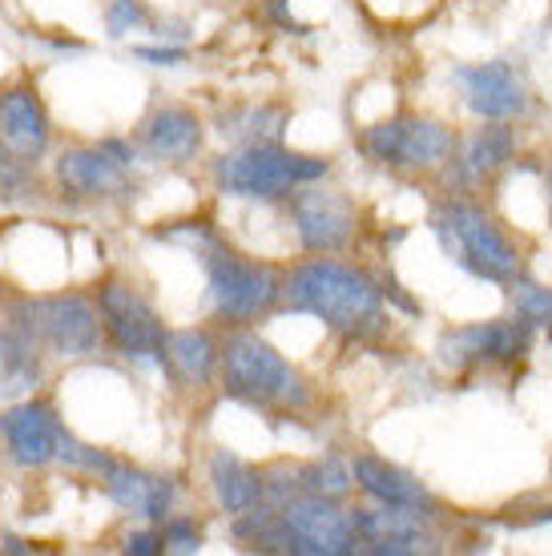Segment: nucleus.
Wrapping results in <instances>:
<instances>
[{
  "mask_svg": "<svg viewBox=\"0 0 552 556\" xmlns=\"http://www.w3.org/2000/svg\"><path fill=\"white\" fill-rule=\"evenodd\" d=\"M544 194H549V214H552V166H549V174H544Z\"/></svg>",
  "mask_w": 552,
  "mask_h": 556,
  "instance_id": "obj_31",
  "label": "nucleus"
},
{
  "mask_svg": "<svg viewBox=\"0 0 552 556\" xmlns=\"http://www.w3.org/2000/svg\"><path fill=\"white\" fill-rule=\"evenodd\" d=\"M431 226L440 235L448 258H456L468 275L484 282L509 287L520 278V251L512 247V238L492 223V214L476 202H443L431 214Z\"/></svg>",
  "mask_w": 552,
  "mask_h": 556,
  "instance_id": "obj_3",
  "label": "nucleus"
},
{
  "mask_svg": "<svg viewBox=\"0 0 552 556\" xmlns=\"http://www.w3.org/2000/svg\"><path fill=\"white\" fill-rule=\"evenodd\" d=\"M162 541H166L170 553H198L202 548V532L193 529V520H170Z\"/></svg>",
  "mask_w": 552,
  "mask_h": 556,
  "instance_id": "obj_27",
  "label": "nucleus"
},
{
  "mask_svg": "<svg viewBox=\"0 0 552 556\" xmlns=\"http://www.w3.org/2000/svg\"><path fill=\"white\" fill-rule=\"evenodd\" d=\"M97 311L110 327L113 343L122 355L138 363H162L166 359V343L170 334L162 327V319L153 315V306L141 299L138 291H129L122 282H105L101 287V299H97Z\"/></svg>",
  "mask_w": 552,
  "mask_h": 556,
  "instance_id": "obj_7",
  "label": "nucleus"
},
{
  "mask_svg": "<svg viewBox=\"0 0 552 556\" xmlns=\"http://www.w3.org/2000/svg\"><path fill=\"white\" fill-rule=\"evenodd\" d=\"M222 383H226L230 400L259 407V412H275V407L290 412V407L306 404L303 376L254 331H238L226 339V348H222Z\"/></svg>",
  "mask_w": 552,
  "mask_h": 556,
  "instance_id": "obj_2",
  "label": "nucleus"
},
{
  "mask_svg": "<svg viewBox=\"0 0 552 556\" xmlns=\"http://www.w3.org/2000/svg\"><path fill=\"white\" fill-rule=\"evenodd\" d=\"M0 146L13 150L25 162H37L49 146V113H45L37 89H9L0 98Z\"/></svg>",
  "mask_w": 552,
  "mask_h": 556,
  "instance_id": "obj_15",
  "label": "nucleus"
},
{
  "mask_svg": "<svg viewBox=\"0 0 552 556\" xmlns=\"http://www.w3.org/2000/svg\"><path fill=\"white\" fill-rule=\"evenodd\" d=\"M283 299L290 311L315 315L335 334L363 339L379 331L384 323V291L367 270L335 263V258H311L283 282Z\"/></svg>",
  "mask_w": 552,
  "mask_h": 556,
  "instance_id": "obj_1",
  "label": "nucleus"
},
{
  "mask_svg": "<svg viewBox=\"0 0 552 556\" xmlns=\"http://www.w3.org/2000/svg\"><path fill=\"white\" fill-rule=\"evenodd\" d=\"M37 379H41L37 343L28 334L0 331V400H21L37 388Z\"/></svg>",
  "mask_w": 552,
  "mask_h": 556,
  "instance_id": "obj_20",
  "label": "nucleus"
},
{
  "mask_svg": "<svg viewBox=\"0 0 552 556\" xmlns=\"http://www.w3.org/2000/svg\"><path fill=\"white\" fill-rule=\"evenodd\" d=\"M351 480L372 496L375 504H387V508H407V513H419V516H436V496H431L428 488L419 484L412 472H403L396 464H387L379 456H360L351 464Z\"/></svg>",
  "mask_w": 552,
  "mask_h": 556,
  "instance_id": "obj_13",
  "label": "nucleus"
},
{
  "mask_svg": "<svg viewBox=\"0 0 552 556\" xmlns=\"http://www.w3.org/2000/svg\"><path fill=\"white\" fill-rule=\"evenodd\" d=\"M198 251H202V263H206L210 303H214V311H218L222 319L250 323L259 319V315H266L283 299V278L271 266L250 263V258L235 254L230 247H218L210 230H202Z\"/></svg>",
  "mask_w": 552,
  "mask_h": 556,
  "instance_id": "obj_5",
  "label": "nucleus"
},
{
  "mask_svg": "<svg viewBox=\"0 0 552 556\" xmlns=\"http://www.w3.org/2000/svg\"><path fill=\"white\" fill-rule=\"evenodd\" d=\"M210 484H214V496L230 516H242L250 508H259L266 496V480L250 464H242L230 452H214L210 459Z\"/></svg>",
  "mask_w": 552,
  "mask_h": 556,
  "instance_id": "obj_18",
  "label": "nucleus"
},
{
  "mask_svg": "<svg viewBox=\"0 0 552 556\" xmlns=\"http://www.w3.org/2000/svg\"><path fill=\"white\" fill-rule=\"evenodd\" d=\"M512 153H516V129L504 126V122L480 126L476 134H472L468 146H464V157H460V166H464V178H468V181L492 178L497 169L509 166Z\"/></svg>",
  "mask_w": 552,
  "mask_h": 556,
  "instance_id": "obj_21",
  "label": "nucleus"
},
{
  "mask_svg": "<svg viewBox=\"0 0 552 556\" xmlns=\"http://www.w3.org/2000/svg\"><path fill=\"white\" fill-rule=\"evenodd\" d=\"M162 548H166L162 532H134V536H125V553L134 556H158Z\"/></svg>",
  "mask_w": 552,
  "mask_h": 556,
  "instance_id": "obj_29",
  "label": "nucleus"
},
{
  "mask_svg": "<svg viewBox=\"0 0 552 556\" xmlns=\"http://www.w3.org/2000/svg\"><path fill=\"white\" fill-rule=\"evenodd\" d=\"M287 113L275 105H247V110H230L218 117L222 138L238 141V146H271L283 138Z\"/></svg>",
  "mask_w": 552,
  "mask_h": 556,
  "instance_id": "obj_22",
  "label": "nucleus"
},
{
  "mask_svg": "<svg viewBox=\"0 0 552 556\" xmlns=\"http://www.w3.org/2000/svg\"><path fill=\"white\" fill-rule=\"evenodd\" d=\"M532 351V327L520 319L460 327L440 339V359L448 367H480V363H516Z\"/></svg>",
  "mask_w": 552,
  "mask_h": 556,
  "instance_id": "obj_9",
  "label": "nucleus"
},
{
  "mask_svg": "<svg viewBox=\"0 0 552 556\" xmlns=\"http://www.w3.org/2000/svg\"><path fill=\"white\" fill-rule=\"evenodd\" d=\"M146 25V9H141V0H113L110 9V33L113 37H125L129 28H141Z\"/></svg>",
  "mask_w": 552,
  "mask_h": 556,
  "instance_id": "obj_28",
  "label": "nucleus"
},
{
  "mask_svg": "<svg viewBox=\"0 0 552 556\" xmlns=\"http://www.w3.org/2000/svg\"><path fill=\"white\" fill-rule=\"evenodd\" d=\"M299 488L311 492V496L339 501V496H347V488H351V468L339 456L315 459V464H306L303 472H299Z\"/></svg>",
  "mask_w": 552,
  "mask_h": 556,
  "instance_id": "obj_25",
  "label": "nucleus"
},
{
  "mask_svg": "<svg viewBox=\"0 0 552 556\" xmlns=\"http://www.w3.org/2000/svg\"><path fill=\"white\" fill-rule=\"evenodd\" d=\"M25 334L33 343H45L57 355H89L101 343V319L97 306L81 294H53L25 306Z\"/></svg>",
  "mask_w": 552,
  "mask_h": 556,
  "instance_id": "obj_6",
  "label": "nucleus"
},
{
  "mask_svg": "<svg viewBox=\"0 0 552 556\" xmlns=\"http://www.w3.org/2000/svg\"><path fill=\"white\" fill-rule=\"evenodd\" d=\"M294 230L303 238L306 251H343L355 230V210L351 202L331 190H294Z\"/></svg>",
  "mask_w": 552,
  "mask_h": 556,
  "instance_id": "obj_11",
  "label": "nucleus"
},
{
  "mask_svg": "<svg viewBox=\"0 0 552 556\" xmlns=\"http://www.w3.org/2000/svg\"><path fill=\"white\" fill-rule=\"evenodd\" d=\"M105 492L113 496L117 508L146 516V520H166L170 508H174V484L166 476H150L138 472V468H122V464H113L105 472Z\"/></svg>",
  "mask_w": 552,
  "mask_h": 556,
  "instance_id": "obj_16",
  "label": "nucleus"
},
{
  "mask_svg": "<svg viewBox=\"0 0 552 556\" xmlns=\"http://www.w3.org/2000/svg\"><path fill=\"white\" fill-rule=\"evenodd\" d=\"M33 190H37V181L28 174V162L0 146V198L4 202H25V198H33Z\"/></svg>",
  "mask_w": 552,
  "mask_h": 556,
  "instance_id": "obj_26",
  "label": "nucleus"
},
{
  "mask_svg": "<svg viewBox=\"0 0 552 556\" xmlns=\"http://www.w3.org/2000/svg\"><path fill=\"white\" fill-rule=\"evenodd\" d=\"M57 178L77 194H110L122 186V166L101 146L97 150H70L57 162Z\"/></svg>",
  "mask_w": 552,
  "mask_h": 556,
  "instance_id": "obj_19",
  "label": "nucleus"
},
{
  "mask_svg": "<svg viewBox=\"0 0 552 556\" xmlns=\"http://www.w3.org/2000/svg\"><path fill=\"white\" fill-rule=\"evenodd\" d=\"M327 174H331V162L283 150L278 141H271V146H242V150H235L214 166V181H218L222 194L263 198V202L294 194L299 186H311V181L327 178Z\"/></svg>",
  "mask_w": 552,
  "mask_h": 556,
  "instance_id": "obj_4",
  "label": "nucleus"
},
{
  "mask_svg": "<svg viewBox=\"0 0 552 556\" xmlns=\"http://www.w3.org/2000/svg\"><path fill=\"white\" fill-rule=\"evenodd\" d=\"M428 516L407 513V508H363V513H351V525H355V536L367 553H419V548H431V536L424 529Z\"/></svg>",
  "mask_w": 552,
  "mask_h": 556,
  "instance_id": "obj_14",
  "label": "nucleus"
},
{
  "mask_svg": "<svg viewBox=\"0 0 552 556\" xmlns=\"http://www.w3.org/2000/svg\"><path fill=\"white\" fill-rule=\"evenodd\" d=\"M456 138L428 117H391L367 134V153L396 169H431L448 162Z\"/></svg>",
  "mask_w": 552,
  "mask_h": 556,
  "instance_id": "obj_8",
  "label": "nucleus"
},
{
  "mask_svg": "<svg viewBox=\"0 0 552 556\" xmlns=\"http://www.w3.org/2000/svg\"><path fill=\"white\" fill-rule=\"evenodd\" d=\"M202 138L206 129L193 117L190 110H158L146 122V150L162 162H190L193 153L202 150Z\"/></svg>",
  "mask_w": 552,
  "mask_h": 556,
  "instance_id": "obj_17",
  "label": "nucleus"
},
{
  "mask_svg": "<svg viewBox=\"0 0 552 556\" xmlns=\"http://www.w3.org/2000/svg\"><path fill=\"white\" fill-rule=\"evenodd\" d=\"M166 359H170V367L178 371V379L202 388V383H210L214 367H218V351H214L206 331H178V334H170Z\"/></svg>",
  "mask_w": 552,
  "mask_h": 556,
  "instance_id": "obj_23",
  "label": "nucleus"
},
{
  "mask_svg": "<svg viewBox=\"0 0 552 556\" xmlns=\"http://www.w3.org/2000/svg\"><path fill=\"white\" fill-rule=\"evenodd\" d=\"M138 56L141 61H150V65H181V61H186L181 49H150V45H141Z\"/></svg>",
  "mask_w": 552,
  "mask_h": 556,
  "instance_id": "obj_30",
  "label": "nucleus"
},
{
  "mask_svg": "<svg viewBox=\"0 0 552 556\" xmlns=\"http://www.w3.org/2000/svg\"><path fill=\"white\" fill-rule=\"evenodd\" d=\"M0 431H4L9 456L21 468H41V464L57 459V447H61V435H65L53 407L45 404H16L13 412L0 416Z\"/></svg>",
  "mask_w": 552,
  "mask_h": 556,
  "instance_id": "obj_12",
  "label": "nucleus"
},
{
  "mask_svg": "<svg viewBox=\"0 0 552 556\" xmlns=\"http://www.w3.org/2000/svg\"><path fill=\"white\" fill-rule=\"evenodd\" d=\"M509 287H512L516 319L528 323L532 331H552V287L532 282V278H516Z\"/></svg>",
  "mask_w": 552,
  "mask_h": 556,
  "instance_id": "obj_24",
  "label": "nucleus"
},
{
  "mask_svg": "<svg viewBox=\"0 0 552 556\" xmlns=\"http://www.w3.org/2000/svg\"><path fill=\"white\" fill-rule=\"evenodd\" d=\"M456 81L464 85L468 110L484 122H512L528 110V85L509 61H484V65L456 70Z\"/></svg>",
  "mask_w": 552,
  "mask_h": 556,
  "instance_id": "obj_10",
  "label": "nucleus"
}]
</instances>
